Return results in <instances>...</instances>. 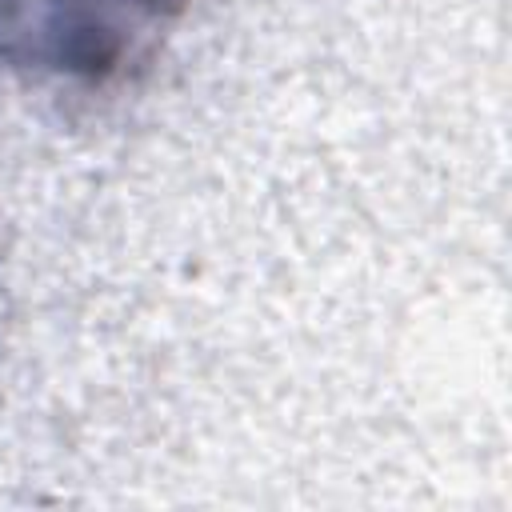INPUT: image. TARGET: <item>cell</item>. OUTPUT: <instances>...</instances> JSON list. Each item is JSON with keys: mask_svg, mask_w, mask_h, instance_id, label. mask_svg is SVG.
Segmentation results:
<instances>
[{"mask_svg": "<svg viewBox=\"0 0 512 512\" xmlns=\"http://www.w3.org/2000/svg\"><path fill=\"white\" fill-rule=\"evenodd\" d=\"M188 0H0V68L36 84H112L144 64Z\"/></svg>", "mask_w": 512, "mask_h": 512, "instance_id": "cell-1", "label": "cell"}]
</instances>
